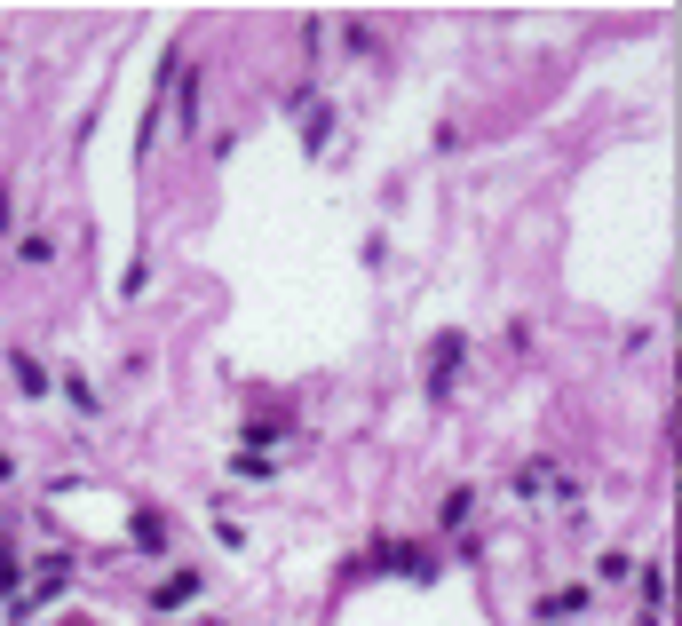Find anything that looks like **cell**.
<instances>
[{
  "label": "cell",
  "mask_w": 682,
  "mask_h": 626,
  "mask_svg": "<svg viewBox=\"0 0 682 626\" xmlns=\"http://www.w3.org/2000/svg\"><path fill=\"white\" fill-rule=\"evenodd\" d=\"M571 611H587V587H579V595H548V603H540V619H571Z\"/></svg>",
  "instance_id": "cell-1"
}]
</instances>
